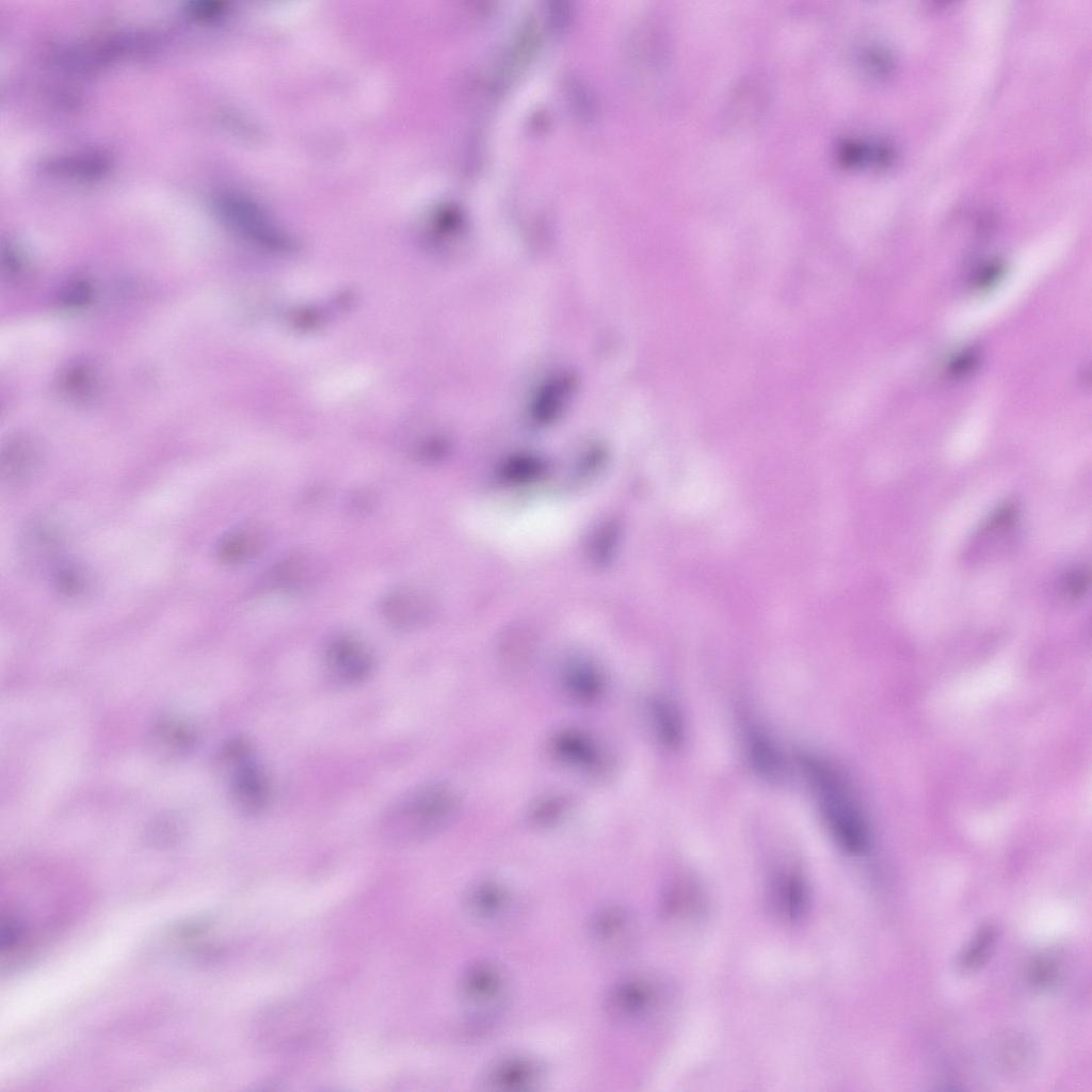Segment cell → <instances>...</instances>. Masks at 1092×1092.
I'll return each instance as SVG.
<instances>
[{
    "instance_id": "5b68a950",
    "label": "cell",
    "mask_w": 1092,
    "mask_h": 1092,
    "mask_svg": "<svg viewBox=\"0 0 1092 1092\" xmlns=\"http://www.w3.org/2000/svg\"><path fill=\"white\" fill-rule=\"evenodd\" d=\"M324 660L331 676L347 685L366 680L373 670L370 651L352 636H338L331 640L324 652Z\"/></svg>"
},
{
    "instance_id": "ffe728a7",
    "label": "cell",
    "mask_w": 1092,
    "mask_h": 1092,
    "mask_svg": "<svg viewBox=\"0 0 1092 1092\" xmlns=\"http://www.w3.org/2000/svg\"><path fill=\"white\" fill-rule=\"evenodd\" d=\"M774 896L783 915L797 919L805 912L807 892L803 879L796 872H786L777 877Z\"/></svg>"
},
{
    "instance_id": "9a60e30c",
    "label": "cell",
    "mask_w": 1092,
    "mask_h": 1092,
    "mask_svg": "<svg viewBox=\"0 0 1092 1092\" xmlns=\"http://www.w3.org/2000/svg\"><path fill=\"white\" fill-rule=\"evenodd\" d=\"M268 545L267 531L255 524H245L226 533L216 546V556L228 565H239L259 556Z\"/></svg>"
},
{
    "instance_id": "8fae6325",
    "label": "cell",
    "mask_w": 1092,
    "mask_h": 1092,
    "mask_svg": "<svg viewBox=\"0 0 1092 1092\" xmlns=\"http://www.w3.org/2000/svg\"><path fill=\"white\" fill-rule=\"evenodd\" d=\"M589 928L597 946L609 952L624 950L633 937L631 916L619 904L598 909L591 917Z\"/></svg>"
},
{
    "instance_id": "9c48e42d",
    "label": "cell",
    "mask_w": 1092,
    "mask_h": 1092,
    "mask_svg": "<svg viewBox=\"0 0 1092 1092\" xmlns=\"http://www.w3.org/2000/svg\"><path fill=\"white\" fill-rule=\"evenodd\" d=\"M231 794L236 805L250 815L261 813L269 803L271 789L267 774L248 756L231 766Z\"/></svg>"
},
{
    "instance_id": "6da1fadb",
    "label": "cell",
    "mask_w": 1092,
    "mask_h": 1092,
    "mask_svg": "<svg viewBox=\"0 0 1092 1092\" xmlns=\"http://www.w3.org/2000/svg\"><path fill=\"white\" fill-rule=\"evenodd\" d=\"M89 896L70 882H10L0 892L2 967H18L50 946L85 911Z\"/></svg>"
},
{
    "instance_id": "d6986e66",
    "label": "cell",
    "mask_w": 1092,
    "mask_h": 1092,
    "mask_svg": "<svg viewBox=\"0 0 1092 1092\" xmlns=\"http://www.w3.org/2000/svg\"><path fill=\"white\" fill-rule=\"evenodd\" d=\"M59 387L63 395L75 402H86L98 389V376L93 366L76 362L62 372Z\"/></svg>"
},
{
    "instance_id": "3957f363",
    "label": "cell",
    "mask_w": 1092,
    "mask_h": 1092,
    "mask_svg": "<svg viewBox=\"0 0 1092 1092\" xmlns=\"http://www.w3.org/2000/svg\"><path fill=\"white\" fill-rule=\"evenodd\" d=\"M459 800L441 784L422 786L407 792L383 815L382 835L389 841L410 844L445 829L456 815Z\"/></svg>"
},
{
    "instance_id": "7c38bea8",
    "label": "cell",
    "mask_w": 1092,
    "mask_h": 1092,
    "mask_svg": "<svg viewBox=\"0 0 1092 1092\" xmlns=\"http://www.w3.org/2000/svg\"><path fill=\"white\" fill-rule=\"evenodd\" d=\"M550 749L562 762L587 772L596 773L605 764L601 749L592 738L578 730L557 733L551 739Z\"/></svg>"
},
{
    "instance_id": "44dd1931",
    "label": "cell",
    "mask_w": 1092,
    "mask_h": 1092,
    "mask_svg": "<svg viewBox=\"0 0 1092 1092\" xmlns=\"http://www.w3.org/2000/svg\"><path fill=\"white\" fill-rule=\"evenodd\" d=\"M648 712L656 736L667 748H677L682 739V728L676 710L662 698L649 702Z\"/></svg>"
},
{
    "instance_id": "d4e9b609",
    "label": "cell",
    "mask_w": 1092,
    "mask_h": 1092,
    "mask_svg": "<svg viewBox=\"0 0 1092 1092\" xmlns=\"http://www.w3.org/2000/svg\"><path fill=\"white\" fill-rule=\"evenodd\" d=\"M994 929L990 926L982 928L979 931L973 944L963 956L961 962L963 967L971 968L980 963L994 940Z\"/></svg>"
},
{
    "instance_id": "603a6c76",
    "label": "cell",
    "mask_w": 1092,
    "mask_h": 1092,
    "mask_svg": "<svg viewBox=\"0 0 1092 1092\" xmlns=\"http://www.w3.org/2000/svg\"><path fill=\"white\" fill-rule=\"evenodd\" d=\"M48 164L57 171L81 176H95L107 167V160L97 155H80L58 158Z\"/></svg>"
},
{
    "instance_id": "2e32d148",
    "label": "cell",
    "mask_w": 1092,
    "mask_h": 1092,
    "mask_svg": "<svg viewBox=\"0 0 1092 1092\" xmlns=\"http://www.w3.org/2000/svg\"><path fill=\"white\" fill-rule=\"evenodd\" d=\"M561 680L565 693L576 702L593 703L603 694V677L599 671L587 661L576 660L566 664Z\"/></svg>"
},
{
    "instance_id": "83f0119b",
    "label": "cell",
    "mask_w": 1092,
    "mask_h": 1092,
    "mask_svg": "<svg viewBox=\"0 0 1092 1092\" xmlns=\"http://www.w3.org/2000/svg\"><path fill=\"white\" fill-rule=\"evenodd\" d=\"M21 255L11 245L3 248V266L11 274H18L22 271L23 261Z\"/></svg>"
},
{
    "instance_id": "ba28073f",
    "label": "cell",
    "mask_w": 1092,
    "mask_h": 1092,
    "mask_svg": "<svg viewBox=\"0 0 1092 1092\" xmlns=\"http://www.w3.org/2000/svg\"><path fill=\"white\" fill-rule=\"evenodd\" d=\"M658 999V987L644 978H627L609 990L606 1007L616 1019H635L653 1009Z\"/></svg>"
},
{
    "instance_id": "e0dca14e",
    "label": "cell",
    "mask_w": 1092,
    "mask_h": 1092,
    "mask_svg": "<svg viewBox=\"0 0 1092 1092\" xmlns=\"http://www.w3.org/2000/svg\"><path fill=\"white\" fill-rule=\"evenodd\" d=\"M746 752L753 769L768 781L778 780L783 764L777 749L761 730L751 727L746 734Z\"/></svg>"
},
{
    "instance_id": "30bf717a",
    "label": "cell",
    "mask_w": 1092,
    "mask_h": 1092,
    "mask_svg": "<svg viewBox=\"0 0 1092 1092\" xmlns=\"http://www.w3.org/2000/svg\"><path fill=\"white\" fill-rule=\"evenodd\" d=\"M381 612L394 628L412 630L429 621L432 606L423 593L403 588L389 592L383 598Z\"/></svg>"
},
{
    "instance_id": "4316f807",
    "label": "cell",
    "mask_w": 1092,
    "mask_h": 1092,
    "mask_svg": "<svg viewBox=\"0 0 1092 1092\" xmlns=\"http://www.w3.org/2000/svg\"><path fill=\"white\" fill-rule=\"evenodd\" d=\"M1090 585V573L1088 569L1078 567L1070 571L1063 578L1062 592L1071 600L1081 598Z\"/></svg>"
},
{
    "instance_id": "cb8c5ba5",
    "label": "cell",
    "mask_w": 1092,
    "mask_h": 1092,
    "mask_svg": "<svg viewBox=\"0 0 1092 1092\" xmlns=\"http://www.w3.org/2000/svg\"><path fill=\"white\" fill-rule=\"evenodd\" d=\"M92 285L87 279L78 277L69 280L60 294L61 303L68 308L84 306L92 298Z\"/></svg>"
},
{
    "instance_id": "7402d4cb",
    "label": "cell",
    "mask_w": 1092,
    "mask_h": 1092,
    "mask_svg": "<svg viewBox=\"0 0 1092 1092\" xmlns=\"http://www.w3.org/2000/svg\"><path fill=\"white\" fill-rule=\"evenodd\" d=\"M53 582L58 592L67 598L83 597L91 589L89 573L75 563L60 564L53 573Z\"/></svg>"
},
{
    "instance_id": "277c9868",
    "label": "cell",
    "mask_w": 1092,
    "mask_h": 1092,
    "mask_svg": "<svg viewBox=\"0 0 1092 1092\" xmlns=\"http://www.w3.org/2000/svg\"><path fill=\"white\" fill-rule=\"evenodd\" d=\"M507 981L499 966L479 961L468 966L461 978V993L476 1015H491L502 1002Z\"/></svg>"
},
{
    "instance_id": "4fadbf2b",
    "label": "cell",
    "mask_w": 1092,
    "mask_h": 1092,
    "mask_svg": "<svg viewBox=\"0 0 1092 1092\" xmlns=\"http://www.w3.org/2000/svg\"><path fill=\"white\" fill-rule=\"evenodd\" d=\"M541 1076L539 1065L531 1059L511 1056L496 1060L489 1065L482 1083L491 1090H528L537 1083Z\"/></svg>"
},
{
    "instance_id": "7a4b0ae2",
    "label": "cell",
    "mask_w": 1092,
    "mask_h": 1092,
    "mask_svg": "<svg viewBox=\"0 0 1092 1092\" xmlns=\"http://www.w3.org/2000/svg\"><path fill=\"white\" fill-rule=\"evenodd\" d=\"M799 761L835 841L851 854L863 853L869 842L868 825L841 775L814 755L803 754Z\"/></svg>"
},
{
    "instance_id": "484cf974",
    "label": "cell",
    "mask_w": 1092,
    "mask_h": 1092,
    "mask_svg": "<svg viewBox=\"0 0 1092 1092\" xmlns=\"http://www.w3.org/2000/svg\"><path fill=\"white\" fill-rule=\"evenodd\" d=\"M157 739L160 745L170 749H182L189 745L192 738L184 726L173 722H164L157 730Z\"/></svg>"
},
{
    "instance_id": "8992f818",
    "label": "cell",
    "mask_w": 1092,
    "mask_h": 1092,
    "mask_svg": "<svg viewBox=\"0 0 1092 1092\" xmlns=\"http://www.w3.org/2000/svg\"><path fill=\"white\" fill-rule=\"evenodd\" d=\"M324 568L318 558L295 552L285 558L266 575L267 589L298 594L314 588L323 577Z\"/></svg>"
},
{
    "instance_id": "ac0fdd59",
    "label": "cell",
    "mask_w": 1092,
    "mask_h": 1092,
    "mask_svg": "<svg viewBox=\"0 0 1092 1092\" xmlns=\"http://www.w3.org/2000/svg\"><path fill=\"white\" fill-rule=\"evenodd\" d=\"M575 387V380L569 374L555 375L537 391L532 404V415L540 422L556 418L567 401Z\"/></svg>"
},
{
    "instance_id": "5bb4252c",
    "label": "cell",
    "mask_w": 1092,
    "mask_h": 1092,
    "mask_svg": "<svg viewBox=\"0 0 1092 1092\" xmlns=\"http://www.w3.org/2000/svg\"><path fill=\"white\" fill-rule=\"evenodd\" d=\"M464 904L472 918L493 924L501 921L510 913L512 897L501 884L482 881L466 892Z\"/></svg>"
},
{
    "instance_id": "52a82bcc",
    "label": "cell",
    "mask_w": 1092,
    "mask_h": 1092,
    "mask_svg": "<svg viewBox=\"0 0 1092 1092\" xmlns=\"http://www.w3.org/2000/svg\"><path fill=\"white\" fill-rule=\"evenodd\" d=\"M41 461L42 449L35 438L28 434L11 436L1 449L2 482L10 487L27 484L35 476Z\"/></svg>"
}]
</instances>
